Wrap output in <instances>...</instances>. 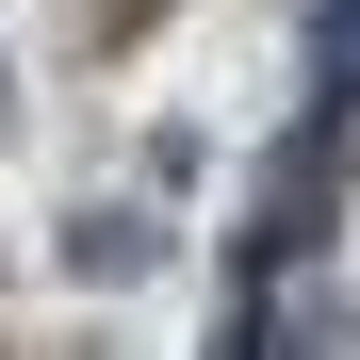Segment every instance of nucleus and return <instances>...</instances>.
<instances>
[{
	"label": "nucleus",
	"mask_w": 360,
	"mask_h": 360,
	"mask_svg": "<svg viewBox=\"0 0 360 360\" xmlns=\"http://www.w3.org/2000/svg\"><path fill=\"white\" fill-rule=\"evenodd\" d=\"M328 82L360 98V0H344V17H328Z\"/></svg>",
	"instance_id": "nucleus-1"
}]
</instances>
